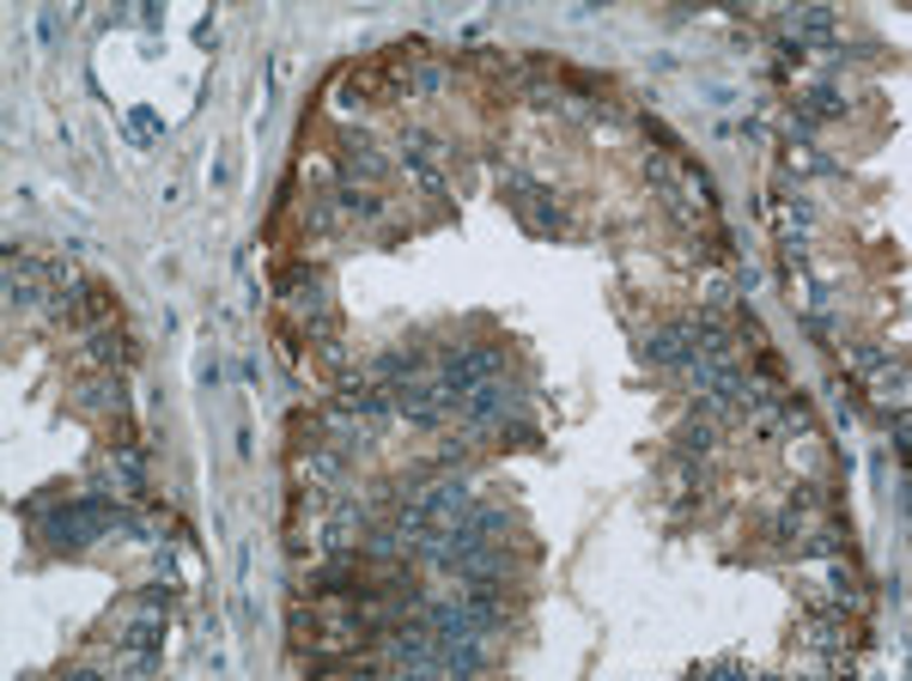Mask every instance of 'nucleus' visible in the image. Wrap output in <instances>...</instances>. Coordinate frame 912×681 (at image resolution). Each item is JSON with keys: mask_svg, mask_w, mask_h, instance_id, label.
Masks as SVG:
<instances>
[{"mask_svg": "<svg viewBox=\"0 0 912 681\" xmlns=\"http://www.w3.org/2000/svg\"><path fill=\"white\" fill-rule=\"evenodd\" d=\"M123 524V511L110 505L104 493H79V499H67V505H55L43 517V536L55 548H86V542H98L104 529H116Z\"/></svg>", "mask_w": 912, "mask_h": 681, "instance_id": "1", "label": "nucleus"}, {"mask_svg": "<svg viewBox=\"0 0 912 681\" xmlns=\"http://www.w3.org/2000/svg\"><path fill=\"white\" fill-rule=\"evenodd\" d=\"M499 372H505V354H499V347H457V354H445V365H438V389L457 402V396H468L475 384H487V377H499Z\"/></svg>", "mask_w": 912, "mask_h": 681, "instance_id": "2", "label": "nucleus"}, {"mask_svg": "<svg viewBox=\"0 0 912 681\" xmlns=\"http://www.w3.org/2000/svg\"><path fill=\"white\" fill-rule=\"evenodd\" d=\"M389 402H396V414H408V420H445L450 414V396L438 384H420V377H408V384H396L389 389Z\"/></svg>", "mask_w": 912, "mask_h": 681, "instance_id": "3", "label": "nucleus"}, {"mask_svg": "<svg viewBox=\"0 0 912 681\" xmlns=\"http://www.w3.org/2000/svg\"><path fill=\"white\" fill-rule=\"evenodd\" d=\"M645 359H651V365H669V372H688V365L699 359V347H694V323L657 329V335L645 340Z\"/></svg>", "mask_w": 912, "mask_h": 681, "instance_id": "4", "label": "nucleus"}, {"mask_svg": "<svg viewBox=\"0 0 912 681\" xmlns=\"http://www.w3.org/2000/svg\"><path fill=\"white\" fill-rule=\"evenodd\" d=\"M116 645H128V651H153V645H165V615H158V603H146V615H134L116 633Z\"/></svg>", "mask_w": 912, "mask_h": 681, "instance_id": "5", "label": "nucleus"}, {"mask_svg": "<svg viewBox=\"0 0 912 681\" xmlns=\"http://www.w3.org/2000/svg\"><path fill=\"white\" fill-rule=\"evenodd\" d=\"M791 43H834V13L827 7H804V13H791Z\"/></svg>", "mask_w": 912, "mask_h": 681, "instance_id": "6", "label": "nucleus"}, {"mask_svg": "<svg viewBox=\"0 0 912 681\" xmlns=\"http://www.w3.org/2000/svg\"><path fill=\"white\" fill-rule=\"evenodd\" d=\"M341 158H347V170H365V177H384V158L372 153V140H365V134H341Z\"/></svg>", "mask_w": 912, "mask_h": 681, "instance_id": "7", "label": "nucleus"}, {"mask_svg": "<svg viewBox=\"0 0 912 681\" xmlns=\"http://www.w3.org/2000/svg\"><path fill=\"white\" fill-rule=\"evenodd\" d=\"M414 372H420V354H384V359H377V365H372V377H377V384H384V389L408 384V377H414Z\"/></svg>", "mask_w": 912, "mask_h": 681, "instance_id": "8", "label": "nucleus"}, {"mask_svg": "<svg viewBox=\"0 0 912 681\" xmlns=\"http://www.w3.org/2000/svg\"><path fill=\"white\" fill-rule=\"evenodd\" d=\"M676 445H681V457H706V450H711V426H706V420H688Z\"/></svg>", "mask_w": 912, "mask_h": 681, "instance_id": "9", "label": "nucleus"}, {"mask_svg": "<svg viewBox=\"0 0 912 681\" xmlns=\"http://www.w3.org/2000/svg\"><path fill=\"white\" fill-rule=\"evenodd\" d=\"M839 110H846V98H839L834 86H815V92H809V116H839Z\"/></svg>", "mask_w": 912, "mask_h": 681, "instance_id": "10", "label": "nucleus"}, {"mask_svg": "<svg viewBox=\"0 0 912 681\" xmlns=\"http://www.w3.org/2000/svg\"><path fill=\"white\" fill-rule=\"evenodd\" d=\"M438 86H445V74H438V67H420V74H414V92H438Z\"/></svg>", "mask_w": 912, "mask_h": 681, "instance_id": "11", "label": "nucleus"}]
</instances>
